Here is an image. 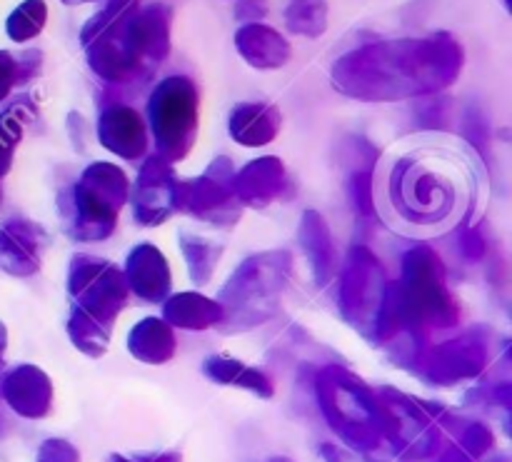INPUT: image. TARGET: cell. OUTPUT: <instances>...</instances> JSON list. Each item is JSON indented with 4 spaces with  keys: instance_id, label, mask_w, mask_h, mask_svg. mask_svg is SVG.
Listing matches in <instances>:
<instances>
[{
    "instance_id": "1",
    "label": "cell",
    "mask_w": 512,
    "mask_h": 462,
    "mask_svg": "<svg viewBox=\"0 0 512 462\" xmlns=\"http://www.w3.org/2000/svg\"><path fill=\"white\" fill-rule=\"evenodd\" d=\"M488 188L478 153L445 133H418L390 145L373 175V200L385 228L433 240L473 215Z\"/></svg>"
}]
</instances>
